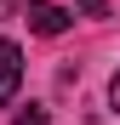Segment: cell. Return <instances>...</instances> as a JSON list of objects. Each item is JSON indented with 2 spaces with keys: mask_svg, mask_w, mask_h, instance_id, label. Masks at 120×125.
Wrapping results in <instances>:
<instances>
[{
  "mask_svg": "<svg viewBox=\"0 0 120 125\" xmlns=\"http://www.w3.org/2000/svg\"><path fill=\"white\" fill-rule=\"evenodd\" d=\"M23 23H29L34 34L57 40V34L69 29V11H63V6H52V0H23Z\"/></svg>",
  "mask_w": 120,
  "mask_h": 125,
  "instance_id": "obj_1",
  "label": "cell"
},
{
  "mask_svg": "<svg viewBox=\"0 0 120 125\" xmlns=\"http://www.w3.org/2000/svg\"><path fill=\"white\" fill-rule=\"evenodd\" d=\"M17 85H23V51L12 40H0V102H12Z\"/></svg>",
  "mask_w": 120,
  "mask_h": 125,
  "instance_id": "obj_2",
  "label": "cell"
},
{
  "mask_svg": "<svg viewBox=\"0 0 120 125\" xmlns=\"http://www.w3.org/2000/svg\"><path fill=\"white\" fill-rule=\"evenodd\" d=\"M17 125H46V108H34V102H29V108H17Z\"/></svg>",
  "mask_w": 120,
  "mask_h": 125,
  "instance_id": "obj_3",
  "label": "cell"
},
{
  "mask_svg": "<svg viewBox=\"0 0 120 125\" xmlns=\"http://www.w3.org/2000/svg\"><path fill=\"white\" fill-rule=\"evenodd\" d=\"M80 11L86 17H109V0H80Z\"/></svg>",
  "mask_w": 120,
  "mask_h": 125,
  "instance_id": "obj_4",
  "label": "cell"
},
{
  "mask_svg": "<svg viewBox=\"0 0 120 125\" xmlns=\"http://www.w3.org/2000/svg\"><path fill=\"white\" fill-rule=\"evenodd\" d=\"M109 102H114V114H120V68H114V80H109Z\"/></svg>",
  "mask_w": 120,
  "mask_h": 125,
  "instance_id": "obj_5",
  "label": "cell"
},
{
  "mask_svg": "<svg viewBox=\"0 0 120 125\" xmlns=\"http://www.w3.org/2000/svg\"><path fill=\"white\" fill-rule=\"evenodd\" d=\"M17 6H23V0H0V17H6V11H17Z\"/></svg>",
  "mask_w": 120,
  "mask_h": 125,
  "instance_id": "obj_6",
  "label": "cell"
}]
</instances>
